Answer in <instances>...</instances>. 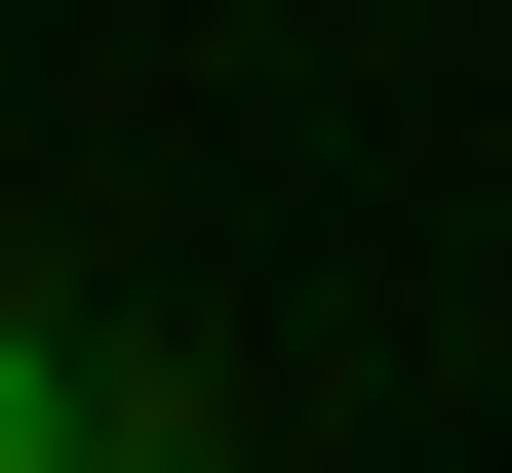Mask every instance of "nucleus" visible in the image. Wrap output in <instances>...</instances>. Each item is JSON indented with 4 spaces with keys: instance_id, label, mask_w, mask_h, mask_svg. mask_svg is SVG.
Instances as JSON below:
<instances>
[{
    "instance_id": "1",
    "label": "nucleus",
    "mask_w": 512,
    "mask_h": 473,
    "mask_svg": "<svg viewBox=\"0 0 512 473\" xmlns=\"http://www.w3.org/2000/svg\"><path fill=\"white\" fill-rule=\"evenodd\" d=\"M0 473H237V395L158 316H79V276H0Z\"/></svg>"
}]
</instances>
